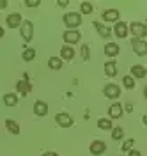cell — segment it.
Wrapping results in <instances>:
<instances>
[{
    "instance_id": "6da1fadb",
    "label": "cell",
    "mask_w": 147,
    "mask_h": 156,
    "mask_svg": "<svg viewBox=\"0 0 147 156\" xmlns=\"http://www.w3.org/2000/svg\"><path fill=\"white\" fill-rule=\"evenodd\" d=\"M62 20H64V25L68 27V30H76V27H80V23H82V14L80 12H66Z\"/></svg>"
},
{
    "instance_id": "7a4b0ae2",
    "label": "cell",
    "mask_w": 147,
    "mask_h": 156,
    "mask_svg": "<svg viewBox=\"0 0 147 156\" xmlns=\"http://www.w3.org/2000/svg\"><path fill=\"white\" fill-rule=\"evenodd\" d=\"M129 32H131V36L137 39H144L147 36V27L145 23H140V21H133L131 25H129Z\"/></svg>"
},
{
    "instance_id": "3957f363",
    "label": "cell",
    "mask_w": 147,
    "mask_h": 156,
    "mask_svg": "<svg viewBox=\"0 0 147 156\" xmlns=\"http://www.w3.org/2000/svg\"><path fill=\"white\" fill-rule=\"evenodd\" d=\"M20 32H21L23 41H32V37H34V23L29 21V20H23L21 27H20Z\"/></svg>"
},
{
    "instance_id": "277c9868",
    "label": "cell",
    "mask_w": 147,
    "mask_h": 156,
    "mask_svg": "<svg viewBox=\"0 0 147 156\" xmlns=\"http://www.w3.org/2000/svg\"><path fill=\"white\" fill-rule=\"evenodd\" d=\"M131 48L135 50V53H137L138 57H144V55H147V43L144 41V39L133 37V39H131Z\"/></svg>"
},
{
    "instance_id": "5b68a950",
    "label": "cell",
    "mask_w": 147,
    "mask_h": 156,
    "mask_svg": "<svg viewBox=\"0 0 147 156\" xmlns=\"http://www.w3.org/2000/svg\"><path fill=\"white\" fill-rule=\"evenodd\" d=\"M103 92H105V96L108 99H117L121 96V87H119L117 83H107L105 89H103Z\"/></svg>"
},
{
    "instance_id": "8992f818",
    "label": "cell",
    "mask_w": 147,
    "mask_h": 156,
    "mask_svg": "<svg viewBox=\"0 0 147 156\" xmlns=\"http://www.w3.org/2000/svg\"><path fill=\"white\" fill-rule=\"evenodd\" d=\"M64 41H66V44H69V46H73V44H76L80 41V37H82V34H80L78 30H66L64 32Z\"/></svg>"
},
{
    "instance_id": "52a82bcc",
    "label": "cell",
    "mask_w": 147,
    "mask_h": 156,
    "mask_svg": "<svg viewBox=\"0 0 147 156\" xmlns=\"http://www.w3.org/2000/svg\"><path fill=\"white\" fill-rule=\"evenodd\" d=\"M55 121H57V124L62 128H71L73 126V117L69 115V114H66V112H62V114H57L55 115Z\"/></svg>"
},
{
    "instance_id": "ba28073f",
    "label": "cell",
    "mask_w": 147,
    "mask_h": 156,
    "mask_svg": "<svg viewBox=\"0 0 147 156\" xmlns=\"http://www.w3.org/2000/svg\"><path fill=\"white\" fill-rule=\"evenodd\" d=\"M90 154H94V156H99V154H103L105 151H107V144L103 142V140H94L92 144H90Z\"/></svg>"
},
{
    "instance_id": "9c48e42d",
    "label": "cell",
    "mask_w": 147,
    "mask_h": 156,
    "mask_svg": "<svg viewBox=\"0 0 147 156\" xmlns=\"http://www.w3.org/2000/svg\"><path fill=\"white\" fill-rule=\"evenodd\" d=\"M21 21H23V18H21L20 12H12V14H9L7 20H5V23H7V27H9V29L21 27Z\"/></svg>"
},
{
    "instance_id": "30bf717a",
    "label": "cell",
    "mask_w": 147,
    "mask_h": 156,
    "mask_svg": "<svg viewBox=\"0 0 147 156\" xmlns=\"http://www.w3.org/2000/svg\"><path fill=\"white\" fill-rule=\"evenodd\" d=\"M92 25H94V29L98 30V34L101 36V37L108 39L110 36H112V29H110V27H107V25H103V23H99V20L92 21Z\"/></svg>"
},
{
    "instance_id": "8fae6325",
    "label": "cell",
    "mask_w": 147,
    "mask_h": 156,
    "mask_svg": "<svg viewBox=\"0 0 147 156\" xmlns=\"http://www.w3.org/2000/svg\"><path fill=\"white\" fill-rule=\"evenodd\" d=\"M114 32H115V36H117L119 39L128 37V25L124 21H117V23L114 25Z\"/></svg>"
},
{
    "instance_id": "7c38bea8",
    "label": "cell",
    "mask_w": 147,
    "mask_h": 156,
    "mask_svg": "<svg viewBox=\"0 0 147 156\" xmlns=\"http://www.w3.org/2000/svg\"><path fill=\"white\" fill-rule=\"evenodd\" d=\"M34 114H36L37 117H44L46 114H48V105H46L44 101L37 99V101L34 103Z\"/></svg>"
},
{
    "instance_id": "4fadbf2b",
    "label": "cell",
    "mask_w": 147,
    "mask_h": 156,
    "mask_svg": "<svg viewBox=\"0 0 147 156\" xmlns=\"http://www.w3.org/2000/svg\"><path fill=\"white\" fill-rule=\"evenodd\" d=\"M16 90L20 92L21 96H27L30 90H32V85H30L29 78H25V80H20V82L16 83Z\"/></svg>"
},
{
    "instance_id": "5bb4252c",
    "label": "cell",
    "mask_w": 147,
    "mask_h": 156,
    "mask_svg": "<svg viewBox=\"0 0 147 156\" xmlns=\"http://www.w3.org/2000/svg\"><path fill=\"white\" fill-rule=\"evenodd\" d=\"M105 75L108 78H114L117 75V62L115 60H107L105 62Z\"/></svg>"
},
{
    "instance_id": "9a60e30c",
    "label": "cell",
    "mask_w": 147,
    "mask_h": 156,
    "mask_svg": "<svg viewBox=\"0 0 147 156\" xmlns=\"http://www.w3.org/2000/svg\"><path fill=\"white\" fill-rule=\"evenodd\" d=\"M119 16H121V12H119L117 9H107L105 12H103V21H115L117 23L119 21Z\"/></svg>"
},
{
    "instance_id": "2e32d148",
    "label": "cell",
    "mask_w": 147,
    "mask_h": 156,
    "mask_svg": "<svg viewBox=\"0 0 147 156\" xmlns=\"http://www.w3.org/2000/svg\"><path fill=\"white\" fill-rule=\"evenodd\" d=\"M131 76L133 78H145L147 69L144 66H140V64H135V66H131Z\"/></svg>"
},
{
    "instance_id": "e0dca14e",
    "label": "cell",
    "mask_w": 147,
    "mask_h": 156,
    "mask_svg": "<svg viewBox=\"0 0 147 156\" xmlns=\"http://www.w3.org/2000/svg\"><path fill=\"white\" fill-rule=\"evenodd\" d=\"M108 115L112 117V119H119V117L122 115V105L115 101V103H114L112 107L108 108Z\"/></svg>"
},
{
    "instance_id": "ac0fdd59",
    "label": "cell",
    "mask_w": 147,
    "mask_h": 156,
    "mask_svg": "<svg viewBox=\"0 0 147 156\" xmlns=\"http://www.w3.org/2000/svg\"><path fill=\"white\" fill-rule=\"evenodd\" d=\"M73 57H75V50H73V46L64 44V46L60 48V58H64V60H73Z\"/></svg>"
},
{
    "instance_id": "d6986e66",
    "label": "cell",
    "mask_w": 147,
    "mask_h": 156,
    "mask_svg": "<svg viewBox=\"0 0 147 156\" xmlns=\"http://www.w3.org/2000/svg\"><path fill=\"white\" fill-rule=\"evenodd\" d=\"M119 51H121V50H119V44H115V43H107V44H105V53H107L108 57H117L119 55Z\"/></svg>"
},
{
    "instance_id": "ffe728a7",
    "label": "cell",
    "mask_w": 147,
    "mask_h": 156,
    "mask_svg": "<svg viewBox=\"0 0 147 156\" xmlns=\"http://www.w3.org/2000/svg\"><path fill=\"white\" fill-rule=\"evenodd\" d=\"M5 128H7V131H9L11 135H20V126H18L16 121L7 119V121H5Z\"/></svg>"
},
{
    "instance_id": "44dd1931",
    "label": "cell",
    "mask_w": 147,
    "mask_h": 156,
    "mask_svg": "<svg viewBox=\"0 0 147 156\" xmlns=\"http://www.w3.org/2000/svg\"><path fill=\"white\" fill-rule=\"evenodd\" d=\"M4 103H5V107H16L18 105V96L9 92V94L4 96Z\"/></svg>"
},
{
    "instance_id": "7402d4cb",
    "label": "cell",
    "mask_w": 147,
    "mask_h": 156,
    "mask_svg": "<svg viewBox=\"0 0 147 156\" xmlns=\"http://www.w3.org/2000/svg\"><path fill=\"white\" fill-rule=\"evenodd\" d=\"M62 58L60 57H50L48 58V68L50 69H62Z\"/></svg>"
},
{
    "instance_id": "603a6c76",
    "label": "cell",
    "mask_w": 147,
    "mask_h": 156,
    "mask_svg": "<svg viewBox=\"0 0 147 156\" xmlns=\"http://www.w3.org/2000/svg\"><path fill=\"white\" fill-rule=\"evenodd\" d=\"M21 58H23L25 62H30V60H34V58H36V50H34V48L23 50V53H21Z\"/></svg>"
},
{
    "instance_id": "cb8c5ba5",
    "label": "cell",
    "mask_w": 147,
    "mask_h": 156,
    "mask_svg": "<svg viewBox=\"0 0 147 156\" xmlns=\"http://www.w3.org/2000/svg\"><path fill=\"white\" fill-rule=\"evenodd\" d=\"M98 128H99V129L108 131V129H112V121H110L108 117H103V119H99V121H98Z\"/></svg>"
},
{
    "instance_id": "d4e9b609",
    "label": "cell",
    "mask_w": 147,
    "mask_h": 156,
    "mask_svg": "<svg viewBox=\"0 0 147 156\" xmlns=\"http://www.w3.org/2000/svg\"><path fill=\"white\" fill-rule=\"evenodd\" d=\"M92 11H94V7H92L90 2H82L80 4V12L82 14H92Z\"/></svg>"
},
{
    "instance_id": "484cf974",
    "label": "cell",
    "mask_w": 147,
    "mask_h": 156,
    "mask_svg": "<svg viewBox=\"0 0 147 156\" xmlns=\"http://www.w3.org/2000/svg\"><path fill=\"white\" fill-rule=\"evenodd\" d=\"M122 85L126 89H133L135 87V78L131 76V75H126V76L122 78Z\"/></svg>"
},
{
    "instance_id": "4316f807",
    "label": "cell",
    "mask_w": 147,
    "mask_h": 156,
    "mask_svg": "<svg viewBox=\"0 0 147 156\" xmlns=\"http://www.w3.org/2000/svg\"><path fill=\"white\" fill-rule=\"evenodd\" d=\"M124 136V129L121 126H117V128H112V138L114 140H121Z\"/></svg>"
},
{
    "instance_id": "83f0119b",
    "label": "cell",
    "mask_w": 147,
    "mask_h": 156,
    "mask_svg": "<svg viewBox=\"0 0 147 156\" xmlns=\"http://www.w3.org/2000/svg\"><path fill=\"white\" fill-rule=\"evenodd\" d=\"M133 144H135V140H133V138L126 140V142L122 144V151H124V153H129V151H131V147H133Z\"/></svg>"
},
{
    "instance_id": "f1b7e54d",
    "label": "cell",
    "mask_w": 147,
    "mask_h": 156,
    "mask_svg": "<svg viewBox=\"0 0 147 156\" xmlns=\"http://www.w3.org/2000/svg\"><path fill=\"white\" fill-rule=\"evenodd\" d=\"M82 57L85 58V60L90 57V48H89V44H83V46H82Z\"/></svg>"
},
{
    "instance_id": "f546056e",
    "label": "cell",
    "mask_w": 147,
    "mask_h": 156,
    "mask_svg": "<svg viewBox=\"0 0 147 156\" xmlns=\"http://www.w3.org/2000/svg\"><path fill=\"white\" fill-rule=\"evenodd\" d=\"M39 4H41L39 0H25V5L27 7H37Z\"/></svg>"
},
{
    "instance_id": "4dcf8cb0",
    "label": "cell",
    "mask_w": 147,
    "mask_h": 156,
    "mask_svg": "<svg viewBox=\"0 0 147 156\" xmlns=\"http://www.w3.org/2000/svg\"><path fill=\"white\" fill-rule=\"evenodd\" d=\"M128 156H142V153H140L138 149H131V151L128 153Z\"/></svg>"
},
{
    "instance_id": "1f68e13d",
    "label": "cell",
    "mask_w": 147,
    "mask_h": 156,
    "mask_svg": "<svg viewBox=\"0 0 147 156\" xmlns=\"http://www.w3.org/2000/svg\"><path fill=\"white\" fill-rule=\"evenodd\" d=\"M57 4H59L60 7H66V5H68L69 2H68V0H59V2H57Z\"/></svg>"
},
{
    "instance_id": "d6a6232c",
    "label": "cell",
    "mask_w": 147,
    "mask_h": 156,
    "mask_svg": "<svg viewBox=\"0 0 147 156\" xmlns=\"http://www.w3.org/2000/svg\"><path fill=\"white\" fill-rule=\"evenodd\" d=\"M7 7V0H0V9H5Z\"/></svg>"
},
{
    "instance_id": "836d02e7",
    "label": "cell",
    "mask_w": 147,
    "mask_h": 156,
    "mask_svg": "<svg viewBox=\"0 0 147 156\" xmlns=\"http://www.w3.org/2000/svg\"><path fill=\"white\" fill-rule=\"evenodd\" d=\"M41 156H59L57 153H53V151H48V153H43Z\"/></svg>"
},
{
    "instance_id": "e575fe53",
    "label": "cell",
    "mask_w": 147,
    "mask_h": 156,
    "mask_svg": "<svg viewBox=\"0 0 147 156\" xmlns=\"http://www.w3.org/2000/svg\"><path fill=\"white\" fill-rule=\"evenodd\" d=\"M124 108H126V112H133V107L128 103V105H124Z\"/></svg>"
},
{
    "instance_id": "d590c367",
    "label": "cell",
    "mask_w": 147,
    "mask_h": 156,
    "mask_svg": "<svg viewBox=\"0 0 147 156\" xmlns=\"http://www.w3.org/2000/svg\"><path fill=\"white\" fill-rule=\"evenodd\" d=\"M142 122H144V124L147 126V115H144V117H142Z\"/></svg>"
},
{
    "instance_id": "8d00e7d4",
    "label": "cell",
    "mask_w": 147,
    "mask_h": 156,
    "mask_svg": "<svg viewBox=\"0 0 147 156\" xmlns=\"http://www.w3.org/2000/svg\"><path fill=\"white\" fill-rule=\"evenodd\" d=\"M144 98H145V99H147V85H145V87H144Z\"/></svg>"
},
{
    "instance_id": "74e56055",
    "label": "cell",
    "mask_w": 147,
    "mask_h": 156,
    "mask_svg": "<svg viewBox=\"0 0 147 156\" xmlns=\"http://www.w3.org/2000/svg\"><path fill=\"white\" fill-rule=\"evenodd\" d=\"M4 37V29H2V27H0V39Z\"/></svg>"
},
{
    "instance_id": "f35d334b",
    "label": "cell",
    "mask_w": 147,
    "mask_h": 156,
    "mask_svg": "<svg viewBox=\"0 0 147 156\" xmlns=\"http://www.w3.org/2000/svg\"><path fill=\"white\" fill-rule=\"evenodd\" d=\"M145 27H147V16H145Z\"/></svg>"
}]
</instances>
